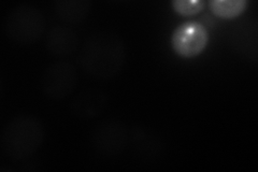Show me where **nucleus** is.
<instances>
[{"label":"nucleus","instance_id":"423d86ee","mask_svg":"<svg viewBox=\"0 0 258 172\" xmlns=\"http://www.w3.org/2000/svg\"><path fill=\"white\" fill-rule=\"evenodd\" d=\"M129 140L127 127L116 120L104 121L97 125L91 135L94 151L104 158L115 157L126 149Z\"/></svg>","mask_w":258,"mask_h":172},{"label":"nucleus","instance_id":"6e6552de","mask_svg":"<svg viewBox=\"0 0 258 172\" xmlns=\"http://www.w3.org/2000/svg\"><path fill=\"white\" fill-rule=\"evenodd\" d=\"M45 46L55 57L70 56L78 50V34L68 25H56L47 32Z\"/></svg>","mask_w":258,"mask_h":172},{"label":"nucleus","instance_id":"20e7f679","mask_svg":"<svg viewBox=\"0 0 258 172\" xmlns=\"http://www.w3.org/2000/svg\"><path fill=\"white\" fill-rule=\"evenodd\" d=\"M210 41L208 28L198 21H187L177 25L171 34L173 52L182 59H195L204 53Z\"/></svg>","mask_w":258,"mask_h":172},{"label":"nucleus","instance_id":"7ed1b4c3","mask_svg":"<svg viewBox=\"0 0 258 172\" xmlns=\"http://www.w3.org/2000/svg\"><path fill=\"white\" fill-rule=\"evenodd\" d=\"M45 26L43 13L29 4H21L12 8L4 21L5 34L19 44L37 42L43 36Z\"/></svg>","mask_w":258,"mask_h":172},{"label":"nucleus","instance_id":"9d476101","mask_svg":"<svg viewBox=\"0 0 258 172\" xmlns=\"http://www.w3.org/2000/svg\"><path fill=\"white\" fill-rule=\"evenodd\" d=\"M210 11L216 18L231 21L243 14L247 8L246 0H210Z\"/></svg>","mask_w":258,"mask_h":172},{"label":"nucleus","instance_id":"f03ea898","mask_svg":"<svg viewBox=\"0 0 258 172\" xmlns=\"http://www.w3.org/2000/svg\"><path fill=\"white\" fill-rule=\"evenodd\" d=\"M44 141L42 123L32 116H18L5 125L0 144L7 158L21 161L34 155Z\"/></svg>","mask_w":258,"mask_h":172},{"label":"nucleus","instance_id":"9b49d317","mask_svg":"<svg viewBox=\"0 0 258 172\" xmlns=\"http://www.w3.org/2000/svg\"><path fill=\"white\" fill-rule=\"evenodd\" d=\"M207 3L204 0H173V11L182 18H192L205 10Z\"/></svg>","mask_w":258,"mask_h":172},{"label":"nucleus","instance_id":"1a4fd4ad","mask_svg":"<svg viewBox=\"0 0 258 172\" xmlns=\"http://www.w3.org/2000/svg\"><path fill=\"white\" fill-rule=\"evenodd\" d=\"M91 8L90 0H57L54 3L56 15L67 25H76L84 21Z\"/></svg>","mask_w":258,"mask_h":172},{"label":"nucleus","instance_id":"0eeeda50","mask_svg":"<svg viewBox=\"0 0 258 172\" xmlns=\"http://www.w3.org/2000/svg\"><path fill=\"white\" fill-rule=\"evenodd\" d=\"M107 95L100 89L87 88L76 95L70 102V110L80 119H94L106 109Z\"/></svg>","mask_w":258,"mask_h":172},{"label":"nucleus","instance_id":"39448f33","mask_svg":"<svg viewBox=\"0 0 258 172\" xmlns=\"http://www.w3.org/2000/svg\"><path fill=\"white\" fill-rule=\"evenodd\" d=\"M77 84V69L67 61H57L47 66L40 81L43 94L53 100L67 98L74 93Z\"/></svg>","mask_w":258,"mask_h":172},{"label":"nucleus","instance_id":"f257e3e1","mask_svg":"<svg viewBox=\"0 0 258 172\" xmlns=\"http://www.w3.org/2000/svg\"><path fill=\"white\" fill-rule=\"evenodd\" d=\"M125 59L122 38L114 32L98 31L86 38L78 60L86 75L97 80H108L122 70Z\"/></svg>","mask_w":258,"mask_h":172}]
</instances>
